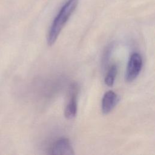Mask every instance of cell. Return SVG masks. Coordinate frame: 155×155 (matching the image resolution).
Masks as SVG:
<instances>
[{
    "instance_id": "277c9868",
    "label": "cell",
    "mask_w": 155,
    "mask_h": 155,
    "mask_svg": "<svg viewBox=\"0 0 155 155\" xmlns=\"http://www.w3.org/2000/svg\"><path fill=\"white\" fill-rule=\"evenodd\" d=\"M50 154L56 155L74 154V149L68 138L62 137L57 140L50 148Z\"/></svg>"
},
{
    "instance_id": "6da1fadb",
    "label": "cell",
    "mask_w": 155,
    "mask_h": 155,
    "mask_svg": "<svg viewBox=\"0 0 155 155\" xmlns=\"http://www.w3.org/2000/svg\"><path fill=\"white\" fill-rule=\"evenodd\" d=\"M79 0H67L62 5L49 28L47 42L51 46L54 44L65 24L75 10Z\"/></svg>"
},
{
    "instance_id": "7a4b0ae2",
    "label": "cell",
    "mask_w": 155,
    "mask_h": 155,
    "mask_svg": "<svg viewBox=\"0 0 155 155\" xmlns=\"http://www.w3.org/2000/svg\"><path fill=\"white\" fill-rule=\"evenodd\" d=\"M143 65L141 55L138 53H133L130 57L125 72V81L131 82L139 76Z\"/></svg>"
},
{
    "instance_id": "8992f818",
    "label": "cell",
    "mask_w": 155,
    "mask_h": 155,
    "mask_svg": "<svg viewBox=\"0 0 155 155\" xmlns=\"http://www.w3.org/2000/svg\"><path fill=\"white\" fill-rule=\"evenodd\" d=\"M117 73V67L116 65H111L108 69L105 76L104 82L108 87H112L114 83L116 76Z\"/></svg>"
},
{
    "instance_id": "52a82bcc",
    "label": "cell",
    "mask_w": 155,
    "mask_h": 155,
    "mask_svg": "<svg viewBox=\"0 0 155 155\" xmlns=\"http://www.w3.org/2000/svg\"><path fill=\"white\" fill-rule=\"evenodd\" d=\"M114 46V43L111 42L107 46L106 48L105 49V50L104 51V53H103V55H102V61H101L102 65L103 67H105L106 65H107V64H108V61L110 59L111 53L113 52Z\"/></svg>"
},
{
    "instance_id": "3957f363",
    "label": "cell",
    "mask_w": 155,
    "mask_h": 155,
    "mask_svg": "<svg viewBox=\"0 0 155 155\" xmlns=\"http://www.w3.org/2000/svg\"><path fill=\"white\" fill-rule=\"evenodd\" d=\"M79 92V87L76 83H72L70 86L67 101L64 108V116L68 119L74 117L77 113V97Z\"/></svg>"
},
{
    "instance_id": "5b68a950",
    "label": "cell",
    "mask_w": 155,
    "mask_h": 155,
    "mask_svg": "<svg viewBox=\"0 0 155 155\" xmlns=\"http://www.w3.org/2000/svg\"><path fill=\"white\" fill-rule=\"evenodd\" d=\"M119 101L118 95L113 91L109 90L103 96L101 102V110L103 114L110 113Z\"/></svg>"
}]
</instances>
